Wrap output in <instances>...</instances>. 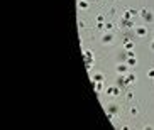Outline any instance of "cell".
<instances>
[{
  "instance_id": "obj_1",
  "label": "cell",
  "mask_w": 154,
  "mask_h": 130,
  "mask_svg": "<svg viewBox=\"0 0 154 130\" xmlns=\"http://www.w3.org/2000/svg\"><path fill=\"white\" fill-rule=\"evenodd\" d=\"M139 17H141L146 24H153L154 22V12L151 10V9H147V7H144V9L139 10Z\"/></svg>"
},
{
  "instance_id": "obj_2",
  "label": "cell",
  "mask_w": 154,
  "mask_h": 130,
  "mask_svg": "<svg viewBox=\"0 0 154 130\" xmlns=\"http://www.w3.org/2000/svg\"><path fill=\"white\" fill-rule=\"evenodd\" d=\"M105 110H107V117H108L110 120H113V118H115V117L119 115V106H117V105H113V103L107 105Z\"/></svg>"
},
{
  "instance_id": "obj_3",
  "label": "cell",
  "mask_w": 154,
  "mask_h": 130,
  "mask_svg": "<svg viewBox=\"0 0 154 130\" xmlns=\"http://www.w3.org/2000/svg\"><path fill=\"white\" fill-rule=\"evenodd\" d=\"M130 69H132V68L129 66L127 62H119L117 66H115V71H117V74H127Z\"/></svg>"
},
{
  "instance_id": "obj_4",
  "label": "cell",
  "mask_w": 154,
  "mask_h": 130,
  "mask_svg": "<svg viewBox=\"0 0 154 130\" xmlns=\"http://www.w3.org/2000/svg\"><path fill=\"white\" fill-rule=\"evenodd\" d=\"M115 41V34H113V32H103V36H102V44H107V46H108V44H112V42Z\"/></svg>"
},
{
  "instance_id": "obj_5",
  "label": "cell",
  "mask_w": 154,
  "mask_h": 130,
  "mask_svg": "<svg viewBox=\"0 0 154 130\" xmlns=\"http://www.w3.org/2000/svg\"><path fill=\"white\" fill-rule=\"evenodd\" d=\"M105 95H108V96H119L120 95V88H119L117 84H112V86L105 88Z\"/></svg>"
},
{
  "instance_id": "obj_6",
  "label": "cell",
  "mask_w": 154,
  "mask_h": 130,
  "mask_svg": "<svg viewBox=\"0 0 154 130\" xmlns=\"http://www.w3.org/2000/svg\"><path fill=\"white\" fill-rule=\"evenodd\" d=\"M134 32H136V36H137V37H146V36H147V27H146V26H136V27H134Z\"/></svg>"
},
{
  "instance_id": "obj_7",
  "label": "cell",
  "mask_w": 154,
  "mask_h": 130,
  "mask_svg": "<svg viewBox=\"0 0 154 130\" xmlns=\"http://www.w3.org/2000/svg\"><path fill=\"white\" fill-rule=\"evenodd\" d=\"M120 27L122 29H134V21L132 19H120Z\"/></svg>"
},
{
  "instance_id": "obj_8",
  "label": "cell",
  "mask_w": 154,
  "mask_h": 130,
  "mask_svg": "<svg viewBox=\"0 0 154 130\" xmlns=\"http://www.w3.org/2000/svg\"><path fill=\"white\" fill-rule=\"evenodd\" d=\"M97 81H103L105 83V74L103 73H91V83H97Z\"/></svg>"
},
{
  "instance_id": "obj_9",
  "label": "cell",
  "mask_w": 154,
  "mask_h": 130,
  "mask_svg": "<svg viewBox=\"0 0 154 130\" xmlns=\"http://www.w3.org/2000/svg\"><path fill=\"white\" fill-rule=\"evenodd\" d=\"M136 15H139V10H134V9H129L122 14V19H134Z\"/></svg>"
},
{
  "instance_id": "obj_10",
  "label": "cell",
  "mask_w": 154,
  "mask_h": 130,
  "mask_svg": "<svg viewBox=\"0 0 154 130\" xmlns=\"http://www.w3.org/2000/svg\"><path fill=\"white\" fill-rule=\"evenodd\" d=\"M136 79H137V76H136V73H134V71H129V73L125 74V81H127V86H129V84H134V83H136Z\"/></svg>"
},
{
  "instance_id": "obj_11",
  "label": "cell",
  "mask_w": 154,
  "mask_h": 130,
  "mask_svg": "<svg viewBox=\"0 0 154 130\" xmlns=\"http://www.w3.org/2000/svg\"><path fill=\"white\" fill-rule=\"evenodd\" d=\"M119 88H122V86H127V81H125V74H119L117 78V83H115Z\"/></svg>"
},
{
  "instance_id": "obj_12",
  "label": "cell",
  "mask_w": 154,
  "mask_h": 130,
  "mask_svg": "<svg viewBox=\"0 0 154 130\" xmlns=\"http://www.w3.org/2000/svg\"><path fill=\"white\" fill-rule=\"evenodd\" d=\"M83 57H85V61H93V51L83 49Z\"/></svg>"
},
{
  "instance_id": "obj_13",
  "label": "cell",
  "mask_w": 154,
  "mask_h": 130,
  "mask_svg": "<svg viewBox=\"0 0 154 130\" xmlns=\"http://www.w3.org/2000/svg\"><path fill=\"white\" fill-rule=\"evenodd\" d=\"M88 7H90V2H86V0H78V9H80V10H88Z\"/></svg>"
},
{
  "instance_id": "obj_14",
  "label": "cell",
  "mask_w": 154,
  "mask_h": 130,
  "mask_svg": "<svg viewBox=\"0 0 154 130\" xmlns=\"http://www.w3.org/2000/svg\"><path fill=\"white\" fill-rule=\"evenodd\" d=\"M124 47H125V51H134V47H136V42L129 39V41L124 42Z\"/></svg>"
},
{
  "instance_id": "obj_15",
  "label": "cell",
  "mask_w": 154,
  "mask_h": 130,
  "mask_svg": "<svg viewBox=\"0 0 154 130\" xmlns=\"http://www.w3.org/2000/svg\"><path fill=\"white\" fill-rule=\"evenodd\" d=\"M93 90H95V93H102V91H103V81L93 83Z\"/></svg>"
},
{
  "instance_id": "obj_16",
  "label": "cell",
  "mask_w": 154,
  "mask_h": 130,
  "mask_svg": "<svg viewBox=\"0 0 154 130\" xmlns=\"http://www.w3.org/2000/svg\"><path fill=\"white\" fill-rule=\"evenodd\" d=\"M125 62H127L130 68H134L136 64H137V59H136V56H127V59H125Z\"/></svg>"
},
{
  "instance_id": "obj_17",
  "label": "cell",
  "mask_w": 154,
  "mask_h": 130,
  "mask_svg": "<svg viewBox=\"0 0 154 130\" xmlns=\"http://www.w3.org/2000/svg\"><path fill=\"white\" fill-rule=\"evenodd\" d=\"M129 113H130V117H137V115H139V108H137V106H130V108H129Z\"/></svg>"
},
{
  "instance_id": "obj_18",
  "label": "cell",
  "mask_w": 154,
  "mask_h": 130,
  "mask_svg": "<svg viewBox=\"0 0 154 130\" xmlns=\"http://www.w3.org/2000/svg\"><path fill=\"white\" fill-rule=\"evenodd\" d=\"M112 29H113V24H110V22H107V24H103V32H110Z\"/></svg>"
},
{
  "instance_id": "obj_19",
  "label": "cell",
  "mask_w": 154,
  "mask_h": 130,
  "mask_svg": "<svg viewBox=\"0 0 154 130\" xmlns=\"http://www.w3.org/2000/svg\"><path fill=\"white\" fill-rule=\"evenodd\" d=\"M105 21V15H103V14H98V15H97V22H103Z\"/></svg>"
},
{
  "instance_id": "obj_20",
  "label": "cell",
  "mask_w": 154,
  "mask_h": 130,
  "mask_svg": "<svg viewBox=\"0 0 154 130\" xmlns=\"http://www.w3.org/2000/svg\"><path fill=\"white\" fill-rule=\"evenodd\" d=\"M93 62H95V61H85V66L90 69V68H93Z\"/></svg>"
},
{
  "instance_id": "obj_21",
  "label": "cell",
  "mask_w": 154,
  "mask_h": 130,
  "mask_svg": "<svg viewBox=\"0 0 154 130\" xmlns=\"http://www.w3.org/2000/svg\"><path fill=\"white\" fill-rule=\"evenodd\" d=\"M147 76H149L151 79H154V68H153V69H149V71H147Z\"/></svg>"
},
{
  "instance_id": "obj_22",
  "label": "cell",
  "mask_w": 154,
  "mask_h": 130,
  "mask_svg": "<svg viewBox=\"0 0 154 130\" xmlns=\"http://www.w3.org/2000/svg\"><path fill=\"white\" fill-rule=\"evenodd\" d=\"M149 47H151V51L154 52V39H153V41H151V44H149Z\"/></svg>"
},
{
  "instance_id": "obj_23",
  "label": "cell",
  "mask_w": 154,
  "mask_h": 130,
  "mask_svg": "<svg viewBox=\"0 0 154 130\" xmlns=\"http://www.w3.org/2000/svg\"><path fill=\"white\" fill-rule=\"evenodd\" d=\"M134 98V93H127V100H132Z\"/></svg>"
},
{
  "instance_id": "obj_24",
  "label": "cell",
  "mask_w": 154,
  "mask_h": 130,
  "mask_svg": "<svg viewBox=\"0 0 154 130\" xmlns=\"http://www.w3.org/2000/svg\"><path fill=\"white\" fill-rule=\"evenodd\" d=\"M153 37H154V31H153Z\"/></svg>"
}]
</instances>
